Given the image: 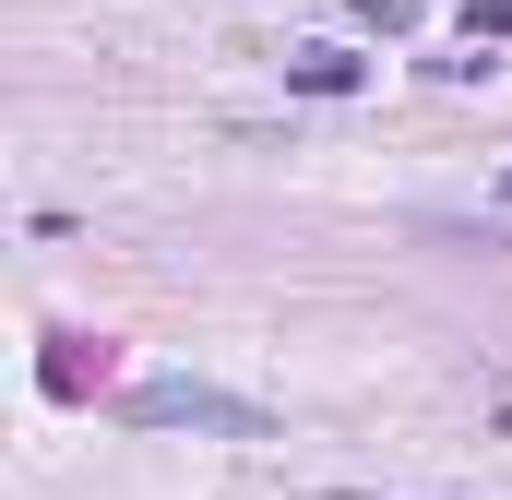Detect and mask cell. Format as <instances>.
<instances>
[{"label": "cell", "mask_w": 512, "mask_h": 500, "mask_svg": "<svg viewBox=\"0 0 512 500\" xmlns=\"http://www.w3.org/2000/svg\"><path fill=\"white\" fill-rule=\"evenodd\" d=\"M131 429H215V441H274V417H262L251 393H227V381H131Z\"/></svg>", "instance_id": "6da1fadb"}, {"label": "cell", "mask_w": 512, "mask_h": 500, "mask_svg": "<svg viewBox=\"0 0 512 500\" xmlns=\"http://www.w3.org/2000/svg\"><path fill=\"white\" fill-rule=\"evenodd\" d=\"M358 72H370L358 48H298V60H286V84H298V96H358Z\"/></svg>", "instance_id": "7a4b0ae2"}, {"label": "cell", "mask_w": 512, "mask_h": 500, "mask_svg": "<svg viewBox=\"0 0 512 500\" xmlns=\"http://www.w3.org/2000/svg\"><path fill=\"white\" fill-rule=\"evenodd\" d=\"M96 370H108V346H84V334H48V393H84Z\"/></svg>", "instance_id": "3957f363"}, {"label": "cell", "mask_w": 512, "mask_h": 500, "mask_svg": "<svg viewBox=\"0 0 512 500\" xmlns=\"http://www.w3.org/2000/svg\"><path fill=\"white\" fill-rule=\"evenodd\" d=\"M512 36V0H465V48H501Z\"/></svg>", "instance_id": "277c9868"}, {"label": "cell", "mask_w": 512, "mask_h": 500, "mask_svg": "<svg viewBox=\"0 0 512 500\" xmlns=\"http://www.w3.org/2000/svg\"><path fill=\"white\" fill-rule=\"evenodd\" d=\"M358 24H382V36H405V24H417V0H358Z\"/></svg>", "instance_id": "5b68a950"}, {"label": "cell", "mask_w": 512, "mask_h": 500, "mask_svg": "<svg viewBox=\"0 0 512 500\" xmlns=\"http://www.w3.org/2000/svg\"><path fill=\"white\" fill-rule=\"evenodd\" d=\"M322 500H417V489H322Z\"/></svg>", "instance_id": "8992f818"}, {"label": "cell", "mask_w": 512, "mask_h": 500, "mask_svg": "<svg viewBox=\"0 0 512 500\" xmlns=\"http://www.w3.org/2000/svg\"><path fill=\"white\" fill-rule=\"evenodd\" d=\"M501 203H512V167H501Z\"/></svg>", "instance_id": "52a82bcc"}]
</instances>
